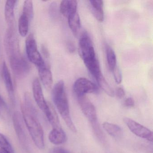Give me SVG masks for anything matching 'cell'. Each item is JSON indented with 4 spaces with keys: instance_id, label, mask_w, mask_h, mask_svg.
Here are the masks:
<instances>
[{
    "instance_id": "17",
    "label": "cell",
    "mask_w": 153,
    "mask_h": 153,
    "mask_svg": "<svg viewBox=\"0 0 153 153\" xmlns=\"http://www.w3.org/2000/svg\"><path fill=\"white\" fill-rule=\"evenodd\" d=\"M17 1L10 0L6 1L5 7V17L9 26L14 25L15 19V7Z\"/></svg>"
},
{
    "instance_id": "13",
    "label": "cell",
    "mask_w": 153,
    "mask_h": 153,
    "mask_svg": "<svg viewBox=\"0 0 153 153\" xmlns=\"http://www.w3.org/2000/svg\"><path fill=\"white\" fill-rule=\"evenodd\" d=\"M38 72L41 82L47 89H51L52 86L53 79L51 71L46 64L38 68Z\"/></svg>"
},
{
    "instance_id": "9",
    "label": "cell",
    "mask_w": 153,
    "mask_h": 153,
    "mask_svg": "<svg viewBox=\"0 0 153 153\" xmlns=\"http://www.w3.org/2000/svg\"><path fill=\"white\" fill-rule=\"evenodd\" d=\"M123 121L133 134L148 141H153V132L149 129L128 117H124Z\"/></svg>"
},
{
    "instance_id": "32",
    "label": "cell",
    "mask_w": 153,
    "mask_h": 153,
    "mask_svg": "<svg viewBox=\"0 0 153 153\" xmlns=\"http://www.w3.org/2000/svg\"><path fill=\"white\" fill-rule=\"evenodd\" d=\"M42 51L43 54L45 58H47V59L49 58L50 53H49V51H48V49L46 48V46H45L44 45H42Z\"/></svg>"
},
{
    "instance_id": "15",
    "label": "cell",
    "mask_w": 153,
    "mask_h": 153,
    "mask_svg": "<svg viewBox=\"0 0 153 153\" xmlns=\"http://www.w3.org/2000/svg\"><path fill=\"white\" fill-rule=\"evenodd\" d=\"M61 13L67 18L77 12V2L74 0H65L61 2L60 5Z\"/></svg>"
},
{
    "instance_id": "6",
    "label": "cell",
    "mask_w": 153,
    "mask_h": 153,
    "mask_svg": "<svg viewBox=\"0 0 153 153\" xmlns=\"http://www.w3.org/2000/svg\"><path fill=\"white\" fill-rule=\"evenodd\" d=\"M4 45L9 58L20 54L19 43L14 25L9 26L5 35Z\"/></svg>"
},
{
    "instance_id": "26",
    "label": "cell",
    "mask_w": 153,
    "mask_h": 153,
    "mask_svg": "<svg viewBox=\"0 0 153 153\" xmlns=\"http://www.w3.org/2000/svg\"><path fill=\"white\" fill-rule=\"evenodd\" d=\"M0 149L9 153H15L14 149L4 134L0 133Z\"/></svg>"
},
{
    "instance_id": "21",
    "label": "cell",
    "mask_w": 153,
    "mask_h": 153,
    "mask_svg": "<svg viewBox=\"0 0 153 153\" xmlns=\"http://www.w3.org/2000/svg\"><path fill=\"white\" fill-rule=\"evenodd\" d=\"M105 51L108 67L110 70L113 71L117 67L116 55L112 48L109 45H106Z\"/></svg>"
},
{
    "instance_id": "33",
    "label": "cell",
    "mask_w": 153,
    "mask_h": 153,
    "mask_svg": "<svg viewBox=\"0 0 153 153\" xmlns=\"http://www.w3.org/2000/svg\"><path fill=\"white\" fill-rule=\"evenodd\" d=\"M68 49L71 53H73L75 51V47L72 43L69 42L68 44Z\"/></svg>"
},
{
    "instance_id": "25",
    "label": "cell",
    "mask_w": 153,
    "mask_h": 153,
    "mask_svg": "<svg viewBox=\"0 0 153 153\" xmlns=\"http://www.w3.org/2000/svg\"><path fill=\"white\" fill-rule=\"evenodd\" d=\"M9 117L8 106L2 97L0 95V117L4 120H8Z\"/></svg>"
},
{
    "instance_id": "28",
    "label": "cell",
    "mask_w": 153,
    "mask_h": 153,
    "mask_svg": "<svg viewBox=\"0 0 153 153\" xmlns=\"http://www.w3.org/2000/svg\"><path fill=\"white\" fill-rule=\"evenodd\" d=\"M113 72L114 76L115 82L118 84H120L122 80V76L121 72L120 69L116 67V68L114 70Z\"/></svg>"
},
{
    "instance_id": "19",
    "label": "cell",
    "mask_w": 153,
    "mask_h": 153,
    "mask_svg": "<svg viewBox=\"0 0 153 153\" xmlns=\"http://www.w3.org/2000/svg\"><path fill=\"white\" fill-rule=\"evenodd\" d=\"M104 129L114 138H120L123 135V131L120 126L114 123L105 122L102 124Z\"/></svg>"
},
{
    "instance_id": "2",
    "label": "cell",
    "mask_w": 153,
    "mask_h": 153,
    "mask_svg": "<svg viewBox=\"0 0 153 153\" xmlns=\"http://www.w3.org/2000/svg\"><path fill=\"white\" fill-rule=\"evenodd\" d=\"M21 110L24 122L35 145L39 149H43L45 147L44 133L38 114L27 110L23 104L21 105Z\"/></svg>"
},
{
    "instance_id": "31",
    "label": "cell",
    "mask_w": 153,
    "mask_h": 153,
    "mask_svg": "<svg viewBox=\"0 0 153 153\" xmlns=\"http://www.w3.org/2000/svg\"><path fill=\"white\" fill-rule=\"evenodd\" d=\"M124 105L126 107H133L135 105L134 100L131 97H128L124 101Z\"/></svg>"
},
{
    "instance_id": "5",
    "label": "cell",
    "mask_w": 153,
    "mask_h": 153,
    "mask_svg": "<svg viewBox=\"0 0 153 153\" xmlns=\"http://www.w3.org/2000/svg\"><path fill=\"white\" fill-rule=\"evenodd\" d=\"M9 59L12 71L18 78L25 77L30 72V64L21 53L11 56Z\"/></svg>"
},
{
    "instance_id": "14",
    "label": "cell",
    "mask_w": 153,
    "mask_h": 153,
    "mask_svg": "<svg viewBox=\"0 0 153 153\" xmlns=\"http://www.w3.org/2000/svg\"><path fill=\"white\" fill-rule=\"evenodd\" d=\"M50 142L55 145H59L66 142L67 137L62 128H53L49 134Z\"/></svg>"
},
{
    "instance_id": "7",
    "label": "cell",
    "mask_w": 153,
    "mask_h": 153,
    "mask_svg": "<svg viewBox=\"0 0 153 153\" xmlns=\"http://www.w3.org/2000/svg\"><path fill=\"white\" fill-rule=\"evenodd\" d=\"M13 125L19 140L24 148L28 149V141L26 132L25 122L21 113L16 111L13 114Z\"/></svg>"
},
{
    "instance_id": "30",
    "label": "cell",
    "mask_w": 153,
    "mask_h": 153,
    "mask_svg": "<svg viewBox=\"0 0 153 153\" xmlns=\"http://www.w3.org/2000/svg\"><path fill=\"white\" fill-rule=\"evenodd\" d=\"M115 93L116 96L119 99H122L123 98L125 94L124 89L121 87H119L116 88Z\"/></svg>"
},
{
    "instance_id": "24",
    "label": "cell",
    "mask_w": 153,
    "mask_h": 153,
    "mask_svg": "<svg viewBox=\"0 0 153 153\" xmlns=\"http://www.w3.org/2000/svg\"><path fill=\"white\" fill-rule=\"evenodd\" d=\"M22 14L26 16L30 21L33 19V6L32 1L27 0L25 1Z\"/></svg>"
},
{
    "instance_id": "12",
    "label": "cell",
    "mask_w": 153,
    "mask_h": 153,
    "mask_svg": "<svg viewBox=\"0 0 153 153\" xmlns=\"http://www.w3.org/2000/svg\"><path fill=\"white\" fill-rule=\"evenodd\" d=\"M1 71L2 78L6 86V89L8 93L10 99L12 104L14 105L16 102L14 85L9 70L8 68L7 63L5 62L2 64Z\"/></svg>"
},
{
    "instance_id": "20",
    "label": "cell",
    "mask_w": 153,
    "mask_h": 153,
    "mask_svg": "<svg viewBox=\"0 0 153 153\" xmlns=\"http://www.w3.org/2000/svg\"><path fill=\"white\" fill-rule=\"evenodd\" d=\"M69 26L75 36L78 35L81 27L80 17L77 12L71 15L68 18Z\"/></svg>"
},
{
    "instance_id": "34",
    "label": "cell",
    "mask_w": 153,
    "mask_h": 153,
    "mask_svg": "<svg viewBox=\"0 0 153 153\" xmlns=\"http://www.w3.org/2000/svg\"><path fill=\"white\" fill-rule=\"evenodd\" d=\"M0 153H9L8 152H7L3 149H0Z\"/></svg>"
},
{
    "instance_id": "18",
    "label": "cell",
    "mask_w": 153,
    "mask_h": 153,
    "mask_svg": "<svg viewBox=\"0 0 153 153\" xmlns=\"http://www.w3.org/2000/svg\"><path fill=\"white\" fill-rule=\"evenodd\" d=\"M44 114L53 128H62L58 114L53 105L48 103V108Z\"/></svg>"
},
{
    "instance_id": "27",
    "label": "cell",
    "mask_w": 153,
    "mask_h": 153,
    "mask_svg": "<svg viewBox=\"0 0 153 153\" xmlns=\"http://www.w3.org/2000/svg\"><path fill=\"white\" fill-rule=\"evenodd\" d=\"M58 5L57 3L53 2L51 3L49 7V13L50 16L52 19H55L58 16Z\"/></svg>"
},
{
    "instance_id": "11",
    "label": "cell",
    "mask_w": 153,
    "mask_h": 153,
    "mask_svg": "<svg viewBox=\"0 0 153 153\" xmlns=\"http://www.w3.org/2000/svg\"><path fill=\"white\" fill-rule=\"evenodd\" d=\"M33 91L34 99L36 104L43 113L45 112L48 107V103L45 98L42 88L37 78L33 81Z\"/></svg>"
},
{
    "instance_id": "16",
    "label": "cell",
    "mask_w": 153,
    "mask_h": 153,
    "mask_svg": "<svg viewBox=\"0 0 153 153\" xmlns=\"http://www.w3.org/2000/svg\"><path fill=\"white\" fill-rule=\"evenodd\" d=\"M91 11L95 18L100 22L103 21L104 19V12L103 10V1L101 0L90 1Z\"/></svg>"
},
{
    "instance_id": "10",
    "label": "cell",
    "mask_w": 153,
    "mask_h": 153,
    "mask_svg": "<svg viewBox=\"0 0 153 153\" xmlns=\"http://www.w3.org/2000/svg\"><path fill=\"white\" fill-rule=\"evenodd\" d=\"M98 88L95 84L85 78H79L73 86V91L76 97L86 95V94L97 93Z\"/></svg>"
},
{
    "instance_id": "1",
    "label": "cell",
    "mask_w": 153,
    "mask_h": 153,
    "mask_svg": "<svg viewBox=\"0 0 153 153\" xmlns=\"http://www.w3.org/2000/svg\"><path fill=\"white\" fill-rule=\"evenodd\" d=\"M52 97L54 105L66 125L72 132H76V128L71 116L68 101L63 80H59L55 84L52 91Z\"/></svg>"
},
{
    "instance_id": "3",
    "label": "cell",
    "mask_w": 153,
    "mask_h": 153,
    "mask_svg": "<svg viewBox=\"0 0 153 153\" xmlns=\"http://www.w3.org/2000/svg\"><path fill=\"white\" fill-rule=\"evenodd\" d=\"M79 51L80 57L83 59L85 65L97 59L93 42L86 32H84L80 36Z\"/></svg>"
},
{
    "instance_id": "29",
    "label": "cell",
    "mask_w": 153,
    "mask_h": 153,
    "mask_svg": "<svg viewBox=\"0 0 153 153\" xmlns=\"http://www.w3.org/2000/svg\"><path fill=\"white\" fill-rule=\"evenodd\" d=\"M49 153H72L69 150L61 147H56L51 149Z\"/></svg>"
},
{
    "instance_id": "22",
    "label": "cell",
    "mask_w": 153,
    "mask_h": 153,
    "mask_svg": "<svg viewBox=\"0 0 153 153\" xmlns=\"http://www.w3.org/2000/svg\"><path fill=\"white\" fill-rule=\"evenodd\" d=\"M29 21L25 15L22 14L19 20L18 27L19 34L21 36L25 37L27 34L29 29Z\"/></svg>"
},
{
    "instance_id": "4",
    "label": "cell",
    "mask_w": 153,
    "mask_h": 153,
    "mask_svg": "<svg viewBox=\"0 0 153 153\" xmlns=\"http://www.w3.org/2000/svg\"><path fill=\"white\" fill-rule=\"evenodd\" d=\"M27 55L29 60L37 67L45 65V62L41 56L38 48L36 41L33 35H29L25 42Z\"/></svg>"
},
{
    "instance_id": "8",
    "label": "cell",
    "mask_w": 153,
    "mask_h": 153,
    "mask_svg": "<svg viewBox=\"0 0 153 153\" xmlns=\"http://www.w3.org/2000/svg\"><path fill=\"white\" fill-rule=\"evenodd\" d=\"M79 107L91 125L98 123L96 110L93 103L86 95L76 97Z\"/></svg>"
},
{
    "instance_id": "23",
    "label": "cell",
    "mask_w": 153,
    "mask_h": 153,
    "mask_svg": "<svg viewBox=\"0 0 153 153\" xmlns=\"http://www.w3.org/2000/svg\"><path fill=\"white\" fill-rule=\"evenodd\" d=\"M97 82L98 84V85L103 91L109 96H114V92L113 89L111 87V86L107 83L105 78L103 76V75H101L98 77L97 78L95 79Z\"/></svg>"
}]
</instances>
